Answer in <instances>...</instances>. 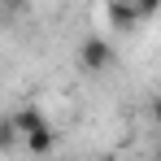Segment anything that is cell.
I'll return each instance as SVG.
<instances>
[{
	"mask_svg": "<svg viewBox=\"0 0 161 161\" xmlns=\"http://www.w3.org/2000/svg\"><path fill=\"white\" fill-rule=\"evenodd\" d=\"M13 126H18V139H22V148H26L31 157H48L57 148V131H53V122L44 118L39 105L13 109Z\"/></svg>",
	"mask_w": 161,
	"mask_h": 161,
	"instance_id": "6da1fadb",
	"label": "cell"
},
{
	"mask_svg": "<svg viewBox=\"0 0 161 161\" xmlns=\"http://www.w3.org/2000/svg\"><path fill=\"white\" fill-rule=\"evenodd\" d=\"M79 65L87 74H105L109 65H113V44H109L105 35H87L79 44Z\"/></svg>",
	"mask_w": 161,
	"mask_h": 161,
	"instance_id": "7a4b0ae2",
	"label": "cell"
},
{
	"mask_svg": "<svg viewBox=\"0 0 161 161\" xmlns=\"http://www.w3.org/2000/svg\"><path fill=\"white\" fill-rule=\"evenodd\" d=\"M105 22L118 31V35H131V31L139 26V9H135V4H105Z\"/></svg>",
	"mask_w": 161,
	"mask_h": 161,
	"instance_id": "3957f363",
	"label": "cell"
},
{
	"mask_svg": "<svg viewBox=\"0 0 161 161\" xmlns=\"http://www.w3.org/2000/svg\"><path fill=\"white\" fill-rule=\"evenodd\" d=\"M13 148H22L18 126H13V113H0V153H13Z\"/></svg>",
	"mask_w": 161,
	"mask_h": 161,
	"instance_id": "277c9868",
	"label": "cell"
},
{
	"mask_svg": "<svg viewBox=\"0 0 161 161\" xmlns=\"http://www.w3.org/2000/svg\"><path fill=\"white\" fill-rule=\"evenodd\" d=\"M135 9H139V22H148V18H157V13H161L153 0H144V4H135Z\"/></svg>",
	"mask_w": 161,
	"mask_h": 161,
	"instance_id": "5b68a950",
	"label": "cell"
},
{
	"mask_svg": "<svg viewBox=\"0 0 161 161\" xmlns=\"http://www.w3.org/2000/svg\"><path fill=\"white\" fill-rule=\"evenodd\" d=\"M148 113H153V122L161 126V96H153V105H148Z\"/></svg>",
	"mask_w": 161,
	"mask_h": 161,
	"instance_id": "8992f818",
	"label": "cell"
},
{
	"mask_svg": "<svg viewBox=\"0 0 161 161\" xmlns=\"http://www.w3.org/2000/svg\"><path fill=\"white\" fill-rule=\"evenodd\" d=\"M157 161H161V139H157Z\"/></svg>",
	"mask_w": 161,
	"mask_h": 161,
	"instance_id": "52a82bcc",
	"label": "cell"
}]
</instances>
